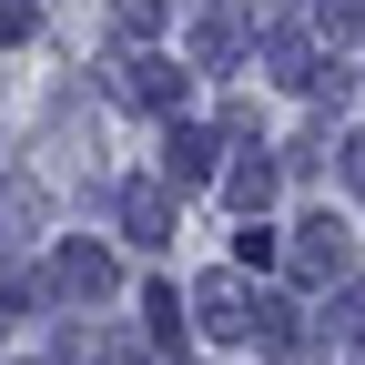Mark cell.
Listing matches in <instances>:
<instances>
[{"label": "cell", "instance_id": "obj_10", "mask_svg": "<svg viewBox=\"0 0 365 365\" xmlns=\"http://www.w3.org/2000/svg\"><path fill=\"white\" fill-rule=\"evenodd\" d=\"M143 314H153V335H163V345H173V335H182V304H173V294H163V284H153V294H143Z\"/></svg>", "mask_w": 365, "mask_h": 365}, {"label": "cell", "instance_id": "obj_1", "mask_svg": "<svg viewBox=\"0 0 365 365\" xmlns=\"http://www.w3.org/2000/svg\"><path fill=\"white\" fill-rule=\"evenodd\" d=\"M193 314H203V335H254V294H244V274H203V284H193Z\"/></svg>", "mask_w": 365, "mask_h": 365}, {"label": "cell", "instance_id": "obj_6", "mask_svg": "<svg viewBox=\"0 0 365 365\" xmlns=\"http://www.w3.org/2000/svg\"><path fill=\"white\" fill-rule=\"evenodd\" d=\"M173 91H182L173 61H122V102H173Z\"/></svg>", "mask_w": 365, "mask_h": 365}, {"label": "cell", "instance_id": "obj_8", "mask_svg": "<svg viewBox=\"0 0 365 365\" xmlns=\"http://www.w3.org/2000/svg\"><path fill=\"white\" fill-rule=\"evenodd\" d=\"M31 223H41V193H31V182L0 193V244H31Z\"/></svg>", "mask_w": 365, "mask_h": 365}, {"label": "cell", "instance_id": "obj_4", "mask_svg": "<svg viewBox=\"0 0 365 365\" xmlns=\"http://www.w3.org/2000/svg\"><path fill=\"white\" fill-rule=\"evenodd\" d=\"M163 182H173V193L213 182V143H203V132H173V143H163Z\"/></svg>", "mask_w": 365, "mask_h": 365}, {"label": "cell", "instance_id": "obj_3", "mask_svg": "<svg viewBox=\"0 0 365 365\" xmlns=\"http://www.w3.org/2000/svg\"><path fill=\"white\" fill-rule=\"evenodd\" d=\"M122 234H132V244H173V203H163V182H132V193H122Z\"/></svg>", "mask_w": 365, "mask_h": 365}, {"label": "cell", "instance_id": "obj_11", "mask_svg": "<svg viewBox=\"0 0 365 365\" xmlns=\"http://www.w3.org/2000/svg\"><path fill=\"white\" fill-rule=\"evenodd\" d=\"M325 21L335 31H365V0H325Z\"/></svg>", "mask_w": 365, "mask_h": 365}, {"label": "cell", "instance_id": "obj_9", "mask_svg": "<svg viewBox=\"0 0 365 365\" xmlns=\"http://www.w3.org/2000/svg\"><path fill=\"white\" fill-rule=\"evenodd\" d=\"M193 61H234V21H203L193 31Z\"/></svg>", "mask_w": 365, "mask_h": 365}, {"label": "cell", "instance_id": "obj_5", "mask_svg": "<svg viewBox=\"0 0 365 365\" xmlns=\"http://www.w3.org/2000/svg\"><path fill=\"white\" fill-rule=\"evenodd\" d=\"M61 294L102 304V294H112V254H102V244H71V254H61Z\"/></svg>", "mask_w": 365, "mask_h": 365}, {"label": "cell", "instance_id": "obj_7", "mask_svg": "<svg viewBox=\"0 0 365 365\" xmlns=\"http://www.w3.org/2000/svg\"><path fill=\"white\" fill-rule=\"evenodd\" d=\"M223 193H234V203H244V223H254V213L274 203V163H234V173H223Z\"/></svg>", "mask_w": 365, "mask_h": 365}, {"label": "cell", "instance_id": "obj_2", "mask_svg": "<svg viewBox=\"0 0 365 365\" xmlns=\"http://www.w3.org/2000/svg\"><path fill=\"white\" fill-rule=\"evenodd\" d=\"M294 274H304V284H335V274H345V223H335V213H314V223H304Z\"/></svg>", "mask_w": 365, "mask_h": 365}]
</instances>
